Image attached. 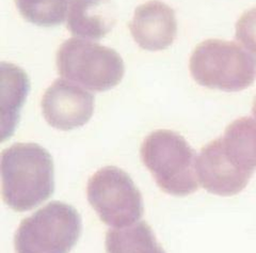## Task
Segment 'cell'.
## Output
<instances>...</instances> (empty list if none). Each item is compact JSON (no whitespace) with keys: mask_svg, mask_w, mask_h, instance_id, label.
<instances>
[{"mask_svg":"<svg viewBox=\"0 0 256 253\" xmlns=\"http://www.w3.org/2000/svg\"><path fill=\"white\" fill-rule=\"evenodd\" d=\"M0 171L4 200L14 210L34 208L54 192L52 158L38 144H18L4 150Z\"/></svg>","mask_w":256,"mask_h":253,"instance_id":"obj_1","label":"cell"},{"mask_svg":"<svg viewBox=\"0 0 256 253\" xmlns=\"http://www.w3.org/2000/svg\"><path fill=\"white\" fill-rule=\"evenodd\" d=\"M141 160L162 192L185 196L198 189L196 155L178 132L156 130L143 141Z\"/></svg>","mask_w":256,"mask_h":253,"instance_id":"obj_2","label":"cell"},{"mask_svg":"<svg viewBox=\"0 0 256 253\" xmlns=\"http://www.w3.org/2000/svg\"><path fill=\"white\" fill-rule=\"evenodd\" d=\"M189 66L192 78L210 89L239 92L256 80V58L234 42H202L192 52Z\"/></svg>","mask_w":256,"mask_h":253,"instance_id":"obj_3","label":"cell"},{"mask_svg":"<svg viewBox=\"0 0 256 253\" xmlns=\"http://www.w3.org/2000/svg\"><path fill=\"white\" fill-rule=\"evenodd\" d=\"M56 62L63 78L95 92L114 88L125 70L124 62L116 50L78 38H70L60 46Z\"/></svg>","mask_w":256,"mask_h":253,"instance_id":"obj_4","label":"cell"},{"mask_svg":"<svg viewBox=\"0 0 256 253\" xmlns=\"http://www.w3.org/2000/svg\"><path fill=\"white\" fill-rule=\"evenodd\" d=\"M77 210L62 202H52L26 218L15 233L16 253H70L82 234Z\"/></svg>","mask_w":256,"mask_h":253,"instance_id":"obj_5","label":"cell"},{"mask_svg":"<svg viewBox=\"0 0 256 253\" xmlns=\"http://www.w3.org/2000/svg\"><path fill=\"white\" fill-rule=\"evenodd\" d=\"M88 200L104 224L122 228L143 215V200L130 176L116 167L98 170L88 183Z\"/></svg>","mask_w":256,"mask_h":253,"instance_id":"obj_6","label":"cell"},{"mask_svg":"<svg viewBox=\"0 0 256 253\" xmlns=\"http://www.w3.org/2000/svg\"><path fill=\"white\" fill-rule=\"evenodd\" d=\"M94 112V96L79 84L57 79L42 98L46 122L61 130H70L89 122Z\"/></svg>","mask_w":256,"mask_h":253,"instance_id":"obj_7","label":"cell"},{"mask_svg":"<svg viewBox=\"0 0 256 253\" xmlns=\"http://www.w3.org/2000/svg\"><path fill=\"white\" fill-rule=\"evenodd\" d=\"M196 167L198 183L205 190L222 196H235L242 192L253 176L230 160L220 138L201 150L196 156Z\"/></svg>","mask_w":256,"mask_h":253,"instance_id":"obj_8","label":"cell"},{"mask_svg":"<svg viewBox=\"0 0 256 253\" xmlns=\"http://www.w3.org/2000/svg\"><path fill=\"white\" fill-rule=\"evenodd\" d=\"M134 40L141 48L162 50L172 45L178 34V22L172 8L152 0L139 6L130 24Z\"/></svg>","mask_w":256,"mask_h":253,"instance_id":"obj_9","label":"cell"},{"mask_svg":"<svg viewBox=\"0 0 256 253\" xmlns=\"http://www.w3.org/2000/svg\"><path fill=\"white\" fill-rule=\"evenodd\" d=\"M66 20L74 36L100 40L114 26L116 6L111 0H70Z\"/></svg>","mask_w":256,"mask_h":253,"instance_id":"obj_10","label":"cell"},{"mask_svg":"<svg viewBox=\"0 0 256 253\" xmlns=\"http://www.w3.org/2000/svg\"><path fill=\"white\" fill-rule=\"evenodd\" d=\"M2 78V140L10 137L18 122L20 108L27 98L30 84L22 70L10 63L2 62L0 66Z\"/></svg>","mask_w":256,"mask_h":253,"instance_id":"obj_11","label":"cell"},{"mask_svg":"<svg viewBox=\"0 0 256 253\" xmlns=\"http://www.w3.org/2000/svg\"><path fill=\"white\" fill-rule=\"evenodd\" d=\"M220 141L230 160L253 174L256 170V120L246 116L237 118L228 126Z\"/></svg>","mask_w":256,"mask_h":253,"instance_id":"obj_12","label":"cell"},{"mask_svg":"<svg viewBox=\"0 0 256 253\" xmlns=\"http://www.w3.org/2000/svg\"><path fill=\"white\" fill-rule=\"evenodd\" d=\"M106 251L107 253H166L146 222L121 230H109L106 235Z\"/></svg>","mask_w":256,"mask_h":253,"instance_id":"obj_13","label":"cell"},{"mask_svg":"<svg viewBox=\"0 0 256 253\" xmlns=\"http://www.w3.org/2000/svg\"><path fill=\"white\" fill-rule=\"evenodd\" d=\"M22 16L41 27L58 26L68 16L70 0H15Z\"/></svg>","mask_w":256,"mask_h":253,"instance_id":"obj_14","label":"cell"},{"mask_svg":"<svg viewBox=\"0 0 256 253\" xmlns=\"http://www.w3.org/2000/svg\"><path fill=\"white\" fill-rule=\"evenodd\" d=\"M236 41L256 58V8L244 12L236 24Z\"/></svg>","mask_w":256,"mask_h":253,"instance_id":"obj_15","label":"cell"},{"mask_svg":"<svg viewBox=\"0 0 256 253\" xmlns=\"http://www.w3.org/2000/svg\"><path fill=\"white\" fill-rule=\"evenodd\" d=\"M252 114H253V116L256 120V96L254 98V100H253V106H252Z\"/></svg>","mask_w":256,"mask_h":253,"instance_id":"obj_16","label":"cell"}]
</instances>
